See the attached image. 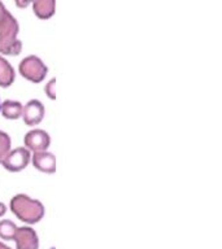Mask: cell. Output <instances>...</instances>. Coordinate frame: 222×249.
Returning <instances> with one entry per match:
<instances>
[{
	"label": "cell",
	"instance_id": "1",
	"mask_svg": "<svg viewBox=\"0 0 222 249\" xmlns=\"http://www.w3.org/2000/svg\"><path fill=\"white\" fill-rule=\"evenodd\" d=\"M11 212L16 218L26 225H35L44 218L46 208L42 201L30 197L26 194H17L11 198L9 202Z\"/></svg>",
	"mask_w": 222,
	"mask_h": 249
},
{
	"label": "cell",
	"instance_id": "14",
	"mask_svg": "<svg viewBox=\"0 0 222 249\" xmlns=\"http://www.w3.org/2000/svg\"><path fill=\"white\" fill-rule=\"evenodd\" d=\"M12 16V13L8 11V8L3 4V1L0 0V29L4 26V23L7 22V19Z\"/></svg>",
	"mask_w": 222,
	"mask_h": 249
},
{
	"label": "cell",
	"instance_id": "15",
	"mask_svg": "<svg viewBox=\"0 0 222 249\" xmlns=\"http://www.w3.org/2000/svg\"><path fill=\"white\" fill-rule=\"evenodd\" d=\"M34 0H15V4L17 8H21V9H25V8L30 7Z\"/></svg>",
	"mask_w": 222,
	"mask_h": 249
},
{
	"label": "cell",
	"instance_id": "10",
	"mask_svg": "<svg viewBox=\"0 0 222 249\" xmlns=\"http://www.w3.org/2000/svg\"><path fill=\"white\" fill-rule=\"evenodd\" d=\"M16 81V70L7 58L0 54V87L9 89Z\"/></svg>",
	"mask_w": 222,
	"mask_h": 249
},
{
	"label": "cell",
	"instance_id": "18",
	"mask_svg": "<svg viewBox=\"0 0 222 249\" xmlns=\"http://www.w3.org/2000/svg\"><path fill=\"white\" fill-rule=\"evenodd\" d=\"M0 105H1V100H0Z\"/></svg>",
	"mask_w": 222,
	"mask_h": 249
},
{
	"label": "cell",
	"instance_id": "11",
	"mask_svg": "<svg viewBox=\"0 0 222 249\" xmlns=\"http://www.w3.org/2000/svg\"><path fill=\"white\" fill-rule=\"evenodd\" d=\"M17 229L18 226L11 219H1L0 221V239L4 241L13 240Z\"/></svg>",
	"mask_w": 222,
	"mask_h": 249
},
{
	"label": "cell",
	"instance_id": "5",
	"mask_svg": "<svg viewBox=\"0 0 222 249\" xmlns=\"http://www.w3.org/2000/svg\"><path fill=\"white\" fill-rule=\"evenodd\" d=\"M44 116H46V107L38 99H31L22 107L21 120L29 127H35L37 124H40L44 120Z\"/></svg>",
	"mask_w": 222,
	"mask_h": 249
},
{
	"label": "cell",
	"instance_id": "2",
	"mask_svg": "<svg viewBox=\"0 0 222 249\" xmlns=\"http://www.w3.org/2000/svg\"><path fill=\"white\" fill-rule=\"evenodd\" d=\"M18 73L31 83H42L48 74V66L39 56L29 54L19 61Z\"/></svg>",
	"mask_w": 222,
	"mask_h": 249
},
{
	"label": "cell",
	"instance_id": "13",
	"mask_svg": "<svg viewBox=\"0 0 222 249\" xmlns=\"http://www.w3.org/2000/svg\"><path fill=\"white\" fill-rule=\"evenodd\" d=\"M56 83H57L56 78H51L44 86V92H46L47 97L50 100H56V97H57V95H56Z\"/></svg>",
	"mask_w": 222,
	"mask_h": 249
},
{
	"label": "cell",
	"instance_id": "16",
	"mask_svg": "<svg viewBox=\"0 0 222 249\" xmlns=\"http://www.w3.org/2000/svg\"><path fill=\"white\" fill-rule=\"evenodd\" d=\"M5 213H7V205L4 202H0V218L4 217Z\"/></svg>",
	"mask_w": 222,
	"mask_h": 249
},
{
	"label": "cell",
	"instance_id": "3",
	"mask_svg": "<svg viewBox=\"0 0 222 249\" xmlns=\"http://www.w3.org/2000/svg\"><path fill=\"white\" fill-rule=\"evenodd\" d=\"M30 161L31 152L22 145V147L12 148L0 166H3L9 173H19L30 165Z\"/></svg>",
	"mask_w": 222,
	"mask_h": 249
},
{
	"label": "cell",
	"instance_id": "4",
	"mask_svg": "<svg viewBox=\"0 0 222 249\" xmlns=\"http://www.w3.org/2000/svg\"><path fill=\"white\" fill-rule=\"evenodd\" d=\"M51 145L50 134L43 128H31L23 136V147L27 148L31 153L40 151H48Z\"/></svg>",
	"mask_w": 222,
	"mask_h": 249
},
{
	"label": "cell",
	"instance_id": "17",
	"mask_svg": "<svg viewBox=\"0 0 222 249\" xmlns=\"http://www.w3.org/2000/svg\"><path fill=\"white\" fill-rule=\"evenodd\" d=\"M0 249H12L11 247H8V245H5L3 243V241H0Z\"/></svg>",
	"mask_w": 222,
	"mask_h": 249
},
{
	"label": "cell",
	"instance_id": "7",
	"mask_svg": "<svg viewBox=\"0 0 222 249\" xmlns=\"http://www.w3.org/2000/svg\"><path fill=\"white\" fill-rule=\"evenodd\" d=\"M16 249H39V236L30 226L18 227L15 235Z\"/></svg>",
	"mask_w": 222,
	"mask_h": 249
},
{
	"label": "cell",
	"instance_id": "9",
	"mask_svg": "<svg viewBox=\"0 0 222 249\" xmlns=\"http://www.w3.org/2000/svg\"><path fill=\"white\" fill-rule=\"evenodd\" d=\"M22 107L23 104L21 101L8 99V100L1 101V105H0V114H1L5 120H19V118H21V114H22Z\"/></svg>",
	"mask_w": 222,
	"mask_h": 249
},
{
	"label": "cell",
	"instance_id": "8",
	"mask_svg": "<svg viewBox=\"0 0 222 249\" xmlns=\"http://www.w3.org/2000/svg\"><path fill=\"white\" fill-rule=\"evenodd\" d=\"M31 8L35 17L39 19H50L56 12V0H34Z\"/></svg>",
	"mask_w": 222,
	"mask_h": 249
},
{
	"label": "cell",
	"instance_id": "6",
	"mask_svg": "<svg viewBox=\"0 0 222 249\" xmlns=\"http://www.w3.org/2000/svg\"><path fill=\"white\" fill-rule=\"evenodd\" d=\"M30 163L40 173L44 174H54L57 169V160L56 156L50 151H40L31 153Z\"/></svg>",
	"mask_w": 222,
	"mask_h": 249
},
{
	"label": "cell",
	"instance_id": "12",
	"mask_svg": "<svg viewBox=\"0 0 222 249\" xmlns=\"http://www.w3.org/2000/svg\"><path fill=\"white\" fill-rule=\"evenodd\" d=\"M12 149V139L9 134L3 130H0V165L8 155V152Z\"/></svg>",
	"mask_w": 222,
	"mask_h": 249
}]
</instances>
